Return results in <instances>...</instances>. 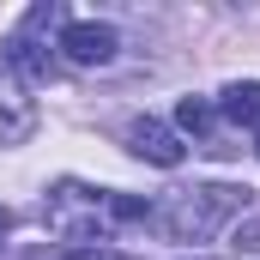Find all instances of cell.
<instances>
[{
  "label": "cell",
  "instance_id": "2",
  "mask_svg": "<svg viewBox=\"0 0 260 260\" xmlns=\"http://www.w3.org/2000/svg\"><path fill=\"white\" fill-rule=\"evenodd\" d=\"M49 24H61V6H37L6 43H0V61L12 67L18 79H30V85H43V79H55V55L43 49V30Z\"/></svg>",
  "mask_w": 260,
  "mask_h": 260
},
{
  "label": "cell",
  "instance_id": "7",
  "mask_svg": "<svg viewBox=\"0 0 260 260\" xmlns=\"http://www.w3.org/2000/svg\"><path fill=\"white\" fill-rule=\"evenodd\" d=\"M176 121H182L188 133H200L212 157H224V145H218V133H212V103H206V97H182V109H176Z\"/></svg>",
  "mask_w": 260,
  "mask_h": 260
},
{
  "label": "cell",
  "instance_id": "10",
  "mask_svg": "<svg viewBox=\"0 0 260 260\" xmlns=\"http://www.w3.org/2000/svg\"><path fill=\"white\" fill-rule=\"evenodd\" d=\"M254 151H260V145H254Z\"/></svg>",
  "mask_w": 260,
  "mask_h": 260
},
{
  "label": "cell",
  "instance_id": "5",
  "mask_svg": "<svg viewBox=\"0 0 260 260\" xmlns=\"http://www.w3.org/2000/svg\"><path fill=\"white\" fill-rule=\"evenodd\" d=\"M37 133V103L18 85H0V145H18Z\"/></svg>",
  "mask_w": 260,
  "mask_h": 260
},
{
  "label": "cell",
  "instance_id": "6",
  "mask_svg": "<svg viewBox=\"0 0 260 260\" xmlns=\"http://www.w3.org/2000/svg\"><path fill=\"white\" fill-rule=\"evenodd\" d=\"M236 127H260V79H236L224 85V103H218Z\"/></svg>",
  "mask_w": 260,
  "mask_h": 260
},
{
  "label": "cell",
  "instance_id": "9",
  "mask_svg": "<svg viewBox=\"0 0 260 260\" xmlns=\"http://www.w3.org/2000/svg\"><path fill=\"white\" fill-rule=\"evenodd\" d=\"M6 230H12V212H6V206H0V236H6Z\"/></svg>",
  "mask_w": 260,
  "mask_h": 260
},
{
  "label": "cell",
  "instance_id": "1",
  "mask_svg": "<svg viewBox=\"0 0 260 260\" xmlns=\"http://www.w3.org/2000/svg\"><path fill=\"white\" fill-rule=\"evenodd\" d=\"M242 206H248V188H236V182H200V188H182V194L170 200L164 230H170L176 242H206V236H218Z\"/></svg>",
  "mask_w": 260,
  "mask_h": 260
},
{
  "label": "cell",
  "instance_id": "8",
  "mask_svg": "<svg viewBox=\"0 0 260 260\" xmlns=\"http://www.w3.org/2000/svg\"><path fill=\"white\" fill-rule=\"evenodd\" d=\"M236 248H248V254H260V224H248V230H236Z\"/></svg>",
  "mask_w": 260,
  "mask_h": 260
},
{
  "label": "cell",
  "instance_id": "3",
  "mask_svg": "<svg viewBox=\"0 0 260 260\" xmlns=\"http://www.w3.org/2000/svg\"><path fill=\"white\" fill-rule=\"evenodd\" d=\"M61 49H67V61H79V67H103V61H115L121 37H115V24L73 18V24H61Z\"/></svg>",
  "mask_w": 260,
  "mask_h": 260
},
{
  "label": "cell",
  "instance_id": "4",
  "mask_svg": "<svg viewBox=\"0 0 260 260\" xmlns=\"http://www.w3.org/2000/svg\"><path fill=\"white\" fill-rule=\"evenodd\" d=\"M127 151L133 157H145V164H157V170H176L182 164V139L164 127V121H151V115H139V121H127Z\"/></svg>",
  "mask_w": 260,
  "mask_h": 260
}]
</instances>
